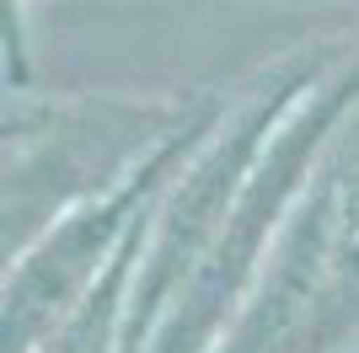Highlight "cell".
Returning <instances> with one entry per match:
<instances>
[{
    "label": "cell",
    "instance_id": "obj_1",
    "mask_svg": "<svg viewBox=\"0 0 359 353\" xmlns=\"http://www.w3.org/2000/svg\"><path fill=\"white\" fill-rule=\"evenodd\" d=\"M354 107H359V59H332L327 75L311 81L306 97L269 134L241 198L231 204V220L220 225L215 247L194 268V279L166 305L145 353H210L220 342V332L236 321L241 300L252 294L257 273L269 268L279 235L290 230L306 188L348 134Z\"/></svg>",
    "mask_w": 359,
    "mask_h": 353
},
{
    "label": "cell",
    "instance_id": "obj_2",
    "mask_svg": "<svg viewBox=\"0 0 359 353\" xmlns=\"http://www.w3.org/2000/svg\"><path fill=\"white\" fill-rule=\"evenodd\" d=\"M215 97L177 91H6V251L27 247L70 204L113 188Z\"/></svg>",
    "mask_w": 359,
    "mask_h": 353
},
{
    "label": "cell",
    "instance_id": "obj_3",
    "mask_svg": "<svg viewBox=\"0 0 359 353\" xmlns=\"http://www.w3.org/2000/svg\"><path fill=\"white\" fill-rule=\"evenodd\" d=\"M332 59L338 54H327V48H316V54L300 48V54L279 59L241 102L225 107L220 123L172 172V182L161 188V198L145 214L135 279H129V300H123V321H118V353H145L150 348L166 305L177 300L182 284L194 279V268L215 247L220 225L231 220V204L241 198L257 155L269 145V134L306 97V86L327 75Z\"/></svg>",
    "mask_w": 359,
    "mask_h": 353
},
{
    "label": "cell",
    "instance_id": "obj_4",
    "mask_svg": "<svg viewBox=\"0 0 359 353\" xmlns=\"http://www.w3.org/2000/svg\"><path fill=\"white\" fill-rule=\"evenodd\" d=\"M225 102L215 97L198 118H188L161 150H150L129 176L113 188L70 204L60 220H48L27 247L6 251V284H0V353H32L48 332H60L75 310L86 305L97 284L113 273L123 247L140 235L150 204L161 198L194 145L220 123Z\"/></svg>",
    "mask_w": 359,
    "mask_h": 353
},
{
    "label": "cell",
    "instance_id": "obj_5",
    "mask_svg": "<svg viewBox=\"0 0 359 353\" xmlns=\"http://www.w3.org/2000/svg\"><path fill=\"white\" fill-rule=\"evenodd\" d=\"M38 0H6V91L27 86V22Z\"/></svg>",
    "mask_w": 359,
    "mask_h": 353
}]
</instances>
